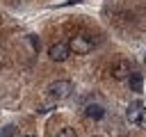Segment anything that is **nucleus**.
<instances>
[{"label":"nucleus","instance_id":"nucleus-10","mask_svg":"<svg viewBox=\"0 0 146 137\" xmlns=\"http://www.w3.org/2000/svg\"><path fill=\"white\" fill-rule=\"evenodd\" d=\"M137 126H141V128H146V112L139 116V121H137Z\"/></svg>","mask_w":146,"mask_h":137},{"label":"nucleus","instance_id":"nucleus-11","mask_svg":"<svg viewBox=\"0 0 146 137\" xmlns=\"http://www.w3.org/2000/svg\"><path fill=\"white\" fill-rule=\"evenodd\" d=\"M23 137H34V135H23Z\"/></svg>","mask_w":146,"mask_h":137},{"label":"nucleus","instance_id":"nucleus-5","mask_svg":"<svg viewBox=\"0 0 146 137\" xmlns=\"http://www.w3.org/2000/svg\"><path fill=\"white\" fill-rule=\"evenodd\" d=\"M144 112H146V110H144V103H141V100H132V103L128 105V110H125V119H128L130 123H137Z\"/></svg>","mask_w":146,"mask_h":137},{"label":"nucleus","instance_id":"nucleus-8","mask_svg":"<svg viewBox=\"0 0 146 137\" xmlns=\"http://www.w3.org/2000/svg\"><path fill=\"white\" fill-rule=\"evenodd\" d=\"M57 137H75V130H73L71 126H64V128H59Z\"/></svg>","mask_w":146,"mask_h":137},{"label":"nucleus","instance_id":"nucleus-9","mask_svg":"<svg viewBox=\"0 0 146 137\" xmlns=\"http://www.w3.org/2000/svg\"><path fill=\"white\" fill-rule=\"evenodd\" d=\"M11 135H14V126H7V128L2 130V135H0V137H11Z\"/></svg>","mask_w":146,"mask_h":137},{"label":"nucleus","instance_id":"nucleus-12","mask_svg":"<svg viewBox=\"0 0 146 137\" xmlns=\"http://www.w3.org/2000/svg\"><path fill=\"white\" fill-rule=\"evenodd\" d=\"M91 137H100V135H91Z\"/></svg>","mask_w":146,"mask_h":137},{"label":"nucleus","instance_id":"nucleus-6","mask_svg":"<svg viewBox=\"0 0 146 137\" xmlns=\"http://www.w3.org/2000/svg\"><path fill=\"white\" fill-rule=\"evenodd\" d=\"M128 84L132 91H141V73H130L128 75Z\"/></svg>","mask_w":146,"mask_h":137},{"label":"nucleus","instance_id":"nucleus-7","mask_svg":"<svg viewBox=\"0 0 146 137\" xmlns=\"http://www.w3.org/2000/svg\"><path fill=\"white\" fill-rule=\"evenodd\" d=\"M87 116H89V119H103V116H105V110H103L100 105H89V107H87Z\"/></svg>","mask_w":146,"mask_h":137},{"label":"nucleus","instance_id":"nucleus-4","mask_svg":"<svg viewBox=\"0 0 146 137\" xmlns=\"http://www.w3.org/2000/svg\"><path fill=\"white\" fill-rule=\"evenodd\" d=\"M110 73H112V78H114V80H125V78L132 73V68H130V62H128V59H116V62L112 64Z\"/></svg>","mask_w":146,"mask_h":137},{"label":"nucleus","instance_id":"nucleus-1","mask_svg":"<svg viewBox=\"0 0 146 137\" xmlns=\"http://www.w3.org/2000/svg\"><path fill=\"white\" fill-rule=\"evenodd\" d=\"M68 48H71L75 55H87V53L94 48V39H91V34H87V32H80V34H75V37L71 39Z\"/></svg>","mask_w":146,"mask_h":137},{"label":"nucleus","instance_id":"nucleus-2","mask_svg":"<svg viewBox=\"0 0 146 137\" xmlns=\"http://www.w3.org/2000/svg\"><path fill=\"white\" fill-rule=\"evenodd\" d=\"M71 91H73V84H71L68 80H55V82L48 87V96H50L52 100H62V98H66Z\"/></svg>","mask_w":146,"mask_h":137},{"label":"nucleus","instance_id":"nucleus-3","mask_svg":"<svg viewBox=\"0 0 146 137\" xmlns=\"http://www.w3.org/2000/svg\"><path fill=\"white\" fill-rule=\"evenodd\" d=\"M48 55H50V59H52V62H64V59H68L71 48H68V43L57 41V43H52V46L48 48Z\"/></svg>","mask_w":146,"mask_h":137}]
</instances>
